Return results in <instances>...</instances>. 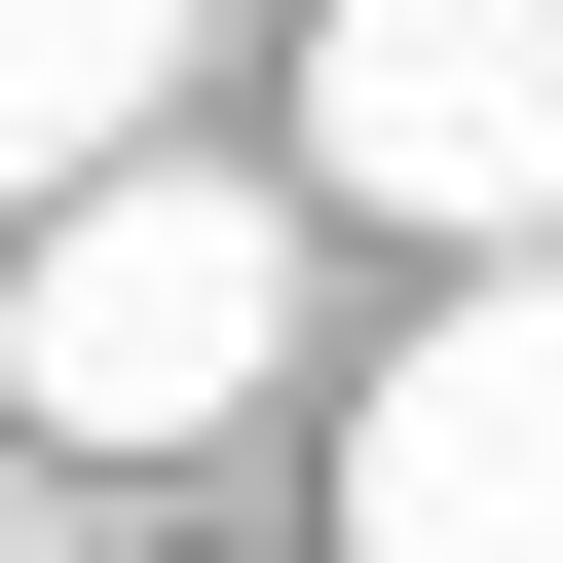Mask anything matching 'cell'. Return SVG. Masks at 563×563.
Segmentation results:
<instances>
[{"instance_id":"obj_1","label":"cell","mask_w":563,"mask_h":563,"mask_svg":"<svg viewBox=\"0 0 563 563\" xmlns=\"http://www.w3.org/2000/svg\"><path fill=\"white\" fill-rule=\"evenodd\" d=\"M263 376H301V188H225V151H151L0 263V413L38 451H225Z\"/></svg>"},{"instance_id":"obj_2","label":"cell","mask_w":563,"mask_h":563,"mask_svg":"<svg viewBox=\"0 0 563 563\" xmlns=\"http://www.w3.org/2000/svg\"><path fill=\"white\" fill-rule=\"evenodd\" d=\"M301 225H563V0H339L301 38Z\"/></svg>"},{"instance_id":"obj_3","label":"cell","mask_w":563,"mask_h":563,"mask_svg":"<svg viewBox=\"0 0 563 563\" xmlns=\"http://www.w3.org/2000/svg\"><path fill=\"white\" fill-rule=\"evenodd\" d=\"M339 563H563V263H488L451 339H376V413H339Z\"/></svg>"},{"instance_id":"obj_4","label":"cell","mask_w":563,"mask_h":563,"mask_svg":"<svg viewBox=\"0 0 563 563\" xmlns=\"http://www.w3.org/2000/svg\"><path fill=\"white\" fill-rule=\"evenodd\" d=\"M151 76H188V0H0V263L76 188H151Z\"/></svg>"}]
</instances>
